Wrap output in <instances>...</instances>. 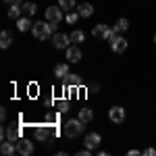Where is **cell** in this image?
<instances>
[{"instance_id": "1", "label": "cell", "mask_w": 156, "mask_h": 156, "mask_svg": "<svg viewBox=\"0 0 156 156\" xmlns=\"http://www.w3.org/2000/svg\"><path fill=\"white\" fill-rule=\"evenodd\" d=\"M83 129H85V123L79 119V117H77V119L67 121V123H65V129H62V131H65V135H67V137H77V135L83 131Z\"/></svg>"}, {"instance_id": "2", "label": "cell", "mask_w": 156, "mask_h": 156, "mask_svg": "<svg viewBox=\"0 0 156 156\" xmlns=\"http://www.w3.org/2000/svg\"><path fill=\"white\" fill-rule=\"evenodd\" d=\"M92 34H94V37H96V40H110V37L117 36L119 31H117L115 27L110 29L108 25H96V27L92 29Z\"/></svg>"}, {"instance_id": "3", "label": "cell", "mask_w": 156, "mask_h": 156, "mask_svg": "<svg viewBox=\"0 0 156 156\" xmlns=\"http://www.w3.org/2000/svg\"><path fill=\"white\" fill-rule=\"evenodd\" d=\"M31 34H34V37H36V40H48V37L52 36V31H50V27H48V23H46V21L34 23Z\"/></svg>"}, {"instance_id": "4", "label": "cell", "mask_w": 156, "mask_h": 156, "mask_svg": "<svg viewBox=\"0 0 156 156\" xmlns=\"http://www.w3.org/2000/svg\"><path fill=\"white\" fill-rule=\"evenodd\" d=\"M52 46H54V48H69V46H71V36L56 31V34L52 36Z\"/></svg>"}, {"instance_id": "5", "label": "cell", "mask_w": 156, "mask_h": 156, "mask_svg": "<svg viewBox=\"0 0 156 156\" xmlns=\"http://www.w3.org/2000/svg\"><path fill=\"white\" fill-rule=\"evenodd\" d=\"M110 48H112V52H117V54H123L127 50V40L117 34L115 37H110Z\"/></svg>"}, {"instance_id": "6", "label": "cell", "mask_w": 156, "mask_h": 156, "mask_svg": "<svg viewBox=\"0 0 156 156\" xmlns=\"http://www.w3.org/2000/svg\"><path fill=\"white\" fill-rule=\"evenodd\" d=\"M108 119L112 121L115 125L123 123V121H125V108L123 106H112L110 110H108Z\"/></svg>"}, {"instance_id": "7", "label": "cell", "mask_w": 156, "mask_h": 156, "mask_svg": "<svg viewBox=\"0 0 156 156\" xmlns=\"http://www.w3.org/2000/svg\"><path fill=\"white\" fill-rule=\"evenodd\" d=\"M62 83H65V87H81L83 85V79L79 75H75V73H69V75L62 77Z\"/></svg>"}, {"instance_id": "8", "label": "cell", "mask_w": 156, "mask_h": 156, "mask_svg": "<svg viewBox=\"0 0 156 156\" xmlns=\"http://www.w3.org/2000/svg\"><path fill=\"white\" fill-rule=\"evenodd\" d=\"M46 19L54 21V23H60L62 21V9L60 6H48L46 9Z\"/></svg>"}, {"instance_id": "9", "label": "cell", "mask_w": 156, "mask_h": 156, "mask_svg": "<svg viewBox=\"0 0 156 156\" xmlns=\"http://www.w3.org/2000/svg\"><path fill=\"white\" fill-rule=\"evenodd\" d=\"M50 127L48 125H40V127H36V140H40V142H52V135H50V131H48Z\"/></svg>"}, {"instance_id": "10", "label": "cell", "mask_w": 156, "mask_h": 156, "mask_svg": "<svg viewBox=\"0 0 156 156\" xmlns=\"http://www.w3.org/2000/svg\"><path fill=\"white\" fill-rule=\"evenodd\" d=\"M17 152L23 154V156H29L34 152V144H31L29 140H23V137H21V140L17 142Z\"/></svg>"}, {"instance_id": "11", "label": "cell", "mask_w": 156, "mask_h": 156, "mask_svg": "<svg viewBox=\"0 0 156 156\" xmlns=\"http://www.w3.org/2000/svg\"><path fill=\"white\" fill-rule=\"evenodd\" d=\"M83 142H85V148H87V150H96L98 146H100V142H102V137H100L98 133H87Z\"/></svg>"}, {"instance_id": "12", "label": "cell", "mask_w": 156, "mask_h": 156, "mask_svg": "<svg viewBox=\"0 0 156 156\" xmlns=\"http://www.w3.org/2000/svg\"><path fill=\"white\" fill-rule=\"evenodd\" d=\"M67 58H69V62H79L81 60V52L77 48V44H73V46L67 48Z\"/></svg>"}, {"instance_id": "13", "label": "cell", "mask_w": 156, "mask_h": 156, "mask_svg": "<svg viewBox=\"0 0 156 156\" xmlns=\"http://www.w3.org/2000/svg\"><path fill=\"white\" fill-rule=\"evenodd\" d=\"M0 152L4 156H12L15 152H17V146L12 144L11 140H6V142H2V146H0Z\"/></svg>"}, {"instance_id": "14", "label": "cell", "mask_w": 156, "mask_h": 156, "mask_svg": "<svg viewBox=\"0 0 156 156\" xmlns=\"http://www.w3.org/2000/svg\"><path fill=\"white\" fill-rule=\"evenodd\" d=\"M77 12H79L83 19H87V17H92V12H94V6H92L90 2H83V4H79V6H77Z\"/></svg>"}, {"instance_id": "15", "label": "cell", "mask_w": 156, "mask_h": 156, "mask_svg": "<svg viewBox=\"0 0 156 156\" xmlns=\"http://www.w3.org/2000/svg\"><path fill=\"white\" fill-rule=\"evenodd\" d=\"M6 140L19 142V140H21V127H9V129H6Z\"/></svg>"}, {"instance_id": "16", "label": "cell", "mask_w": 156, "mask_h": 156, "mask_svg": "<svg viewBox=\"0 0 156 156\" xmlns=\"http://www.w3.org/2000/svg\"><path fill=\"white\" fill-rule=\"evenodd\" d=\"M69 65H62V62H58V65H56V67H54V75H56V77H58V79H62V77H65V75H69Z\"/></svg>"}, {"instance_id": "17", "label": "cell", "mask_w": 156, "mask_h": 156, "mask_svg": "<svg viewBox=\"0 0 156 156\" xmlns=\"http://www.w3.org/2000/svg\"><path fill=\"white\" fill-rule=\"evenodd\" d=\"M11 44H12V36H11V31H2V34H0V46L6 50L9 46H11Z\"/></svg>"}, {"instance_id": "18", "label": "cell", "mask_w": 156, "mask_h": 156, "mask_svg": "<svg viewBox=\"0 0 156 156\" xmlns=\"http://www.w3.org/2000/svg\"><path fill=\"white\" fill-rule=\"evenodd\" d=\"M79 119L87 125V123H92V121H94V112H92L90 108H81V110H79Z\"/></svg>"}, {"instance_id": "19", "label": "cell", "mask_w": 156, "mask_h": 156, "mask_svg": "<svg viewBox=\"0 0 156 156\" xmlns=\"http://www.w3.org/2000/svg\"><path fill=\"white\" fill-rule=\"evenodd\" d=\"M58 6L62 9V11H67V12H71L77 4H75V0H58Z\"/></svg>"}, {"instance_id": "20", "label": "cell", "mask_w": 156, "mask_h": 156, "mask_svg": "<svg viewBox=\"0 0 156 156\" xmlns=\"http://www.w3.org/2000/svg\"><path fill=\"white\" fill-rule=\"evenodd\" d=\"M17 27H19L21 31H27V29H31L34 25L29 23V17H21V19L17 21Z\"/></svg>"}, {"instance_id": "21", "label": "cell", "mask_w": 156, "mask_h": 156, "mask_svg": "<svg viewBox=\"0 0 156 156\" xmlns=\"http://www.w3.org/2000/svg\"><path fill=\"white\" fill-rule=\"evenodd\" d=\"M115 29H117V31H127V29H129V21H127V19H125V17H121L119 21H117V25H115Z\"/></svg>"}, {"instance_id": "22", "label": "cell", "mask_w": 156, "mask_h": 156, "mask_svg": "<svg viewBox=\"0 0 156 156\" xmlns=\"http://www.w3.org/2000/svg\"><path fill=\"white\" fill-rule=\"evenodd\" d=\"M21 9H23V12L27 15V17H29V15H34V12L37 11V9H36V4H34V2H23V4H21Z\"/></svg>"}, {"instance_id": "23", "label": "cell", "mask_w": 156, "mask_h": 156, "mask_svg": "<svg viewBox=\"0 0 156 156\" xmlns=\"http://www.w3.org/2000/svg\"><path fill=\"white\" fill-rule=\"evenodd\" d=\"M21 11H23V9H21L19 4H11V9H9V17H11V19H19Z\"/></svg>"}, {"instance_id": "24", "label": "cell", "mask_w": 156, "mask_h": 156, "mask_svg": "<svg viewBox=\"0 0 156 156\" xmlns=\"http://www.w3.org/2000/svg\"><path fill=\"white\" fill-rule=\"evenodd\" d=\"M83 31H73L71 34V44H81L83 42Z\"/></svg>"}, {"instance_id": "25", "label": "cell", "mask_w": 156, "mask_h": 156, "mask_svg": "<svg viewBox=\"0 0 156 156\" xmlns=\"http://www.w3.org/2000/svg\"><path fill=\"white\" fill-rule=\"evenodd\" d=\"M56 108H58V112H67L69 110V100H58L56 102Z\"/></svg>"}, {"instance_id": "26", "label": "cell", "mask_w": 156, "mask_h": 156, "mask_svg": "<svg viewBox=\"0 0 156 156\" xmlns=\"http://www.w3.org/2000/svg\"><path fill=\"white\" fill-rule=\"evenodd\" d=\"M79 17H81L79 12H73V11H71L69 15H67V23H71V25H73L75 21H77V19H79Z\"/></svg>"}, {"instance_id": "27", "label": "cell", "mask_w": 156, "mask_h": 156, "mask_svg": "<svg viewBox=\"0 0 156 156\" xmlns=\"http://www.w3.org/2000/svg\"><path fill=\"white\" fill-rule=\"evenodd\" d=\"M46 125L56 127V115H46Z\"/></svg>"}, {"instance_id": "28", "label": "cell", "mask_w": 156, "mask_h": 156, "mask_svg": "<svg viewBox=\"0 0 156 156\" xmlns=\"http://www.w3.org/2000/svg\"><path fill=\"white\" fill-rule=\"evenodd\" d=\"M48 27H50V31H52V36L56 34V27H58V23H54V21H48Z\"/></svg>"}, {"instance_id": "29", "label": "cell", "mask_w": 156, "mask_h": 156, "mask_svg": "<svg viewBox=\"0 0 156 156\" xmlns=\"http://www.w3.org/2000/svg\"><path fill=\"white\" fill-rule=\"evenodd\" d=\"M144 154H146V156H154V154H156V150H154V148H148Z\"/></svg>"}, {"instance_id": "30", "label": "cell", "mask_w": 156, "mask_h": 156, "mask_svg": "<svg viewBox=\"0 0 156 156\" xmlns=\"http://www.w3.org/2000/svg\"><path fill=\"white\" fill-rule=\"evenodd\" d=\"M98 90H100V85H98V83H94V85H90V92H92V94H94V92H98Z\"/></svg>"}, {"instance_id": "31", "label": "cell", "mask_w": 156, "mask_h": 156, "mask_svg": "<svg viewBox=\"0 0 156 156\" xmlns=\"http://www.w3.org/2000/svg\"><path fill=\"white\" fill-rule=\"evenodd\" d=\"M4 2H6V4H21L23 0H4Z\"/></svg>"}, {"instance_id": "32", "label": "cell", "mask_w": 156, "mask_h": 156, "mask_svg": "<svg viewBox=\"0 0 156 156\" xmlns=\"http://www.w3.org/2000/svg\"><path fill=\"white\" fill-rule=\"evenodd\" d=\"M0 119H2V121L6 119V108H2V110H0Z\"/></svg>"}, {"instance_id": "33", "label": "cell", "mask_w": 156, "mask_h": 156, "mask_svg": "<svg viewBox=\"0 0 156 156\" xmlns=\"http://www.w3.org/2000/svg\"><path fill=\"white\" fill-rule=\"evenodd\" d=\"M154 42H156V36H154Z\"/></svg>"}]
</instances>
